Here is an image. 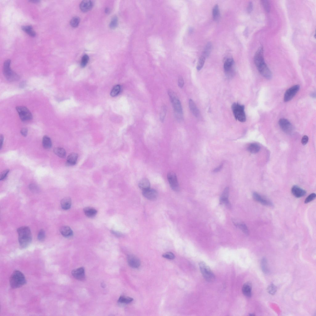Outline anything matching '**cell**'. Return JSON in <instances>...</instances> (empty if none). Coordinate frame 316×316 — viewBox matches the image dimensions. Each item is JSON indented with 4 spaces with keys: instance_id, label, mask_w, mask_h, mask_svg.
Returning a JSON list of instances; mask_svg holds the SVG:
<instances>
[{
    "instance_id": "bcb514c9",
    "label": "cell",
    "mask_w": 316,
    "mask_h": 316,
    "mask_svg": "<svg viewBox=\"0 0 316 316\" xmlns=\"http://www.w3.org/2000/svg\"><path fill=\"white\" fill-rule=\"evenodd\" d=\"M163 257L170 260L174 259L175 258L174 254L171 252H167L163 254Z\"/></svg>"
},
{
    "instance_id": "d590c367",
    "label": "cell",
    "mask_w": 316,
    "mask_h": 316,
    "mask_svg": "<svg viewBox=\"0 0 316 316\" xmlns=\"http://www.w3.org/2000/svg\"><path fill=\"white\" fill-rule=\"evenodd\" d=\"M80 18L79 17H74L71 20L70 22V25L73 27H77L80 23Z\"/></svg>"
},
{
    "instance_id": "603a6c76",
    "label": "cell",
    "mask_w": 316,
    "mask_h": 316,
    "mask_svg": "<svg viewBox=\"0 0 316 316\" xmlns=\"http://www.w3.org/2000/svg\"><path fill=\"white\" fill-rule=\"evenodd\" d=\"M62 208L64 210L70 209L71 205V200L70 198L66 197L63 198L61 202Z\"/></svg>"
},
{
    "instance_id": "ba28073f",
    "label": "cell",
    "mask_w": 316,
    "mask_h": 316,
    "mask_svg": "<svg viewBox=\"0 0 316 316\" xmlns=\"http://www.w3.org/2000/svg\"><path fill=\"white\" fill-rule=\"evenodd\" d=\"M16 110L22 121H29L32 119V114L27 108L23 106H18L16 108Z\"/></svg>"
},
{
    "instance_id": "74e56055",
    "label": "cell",
    "mask_w": 316,
    "mask_h": 316,
    "mask_svg": "<svg viewBox=\"0 0 316 316\" xmlns=\"http://www.w3.org/2000/svg\"><path fill=\"white\" fill-rule=\"evenodd\" d=\"M267 291L270 295H275L277 291V288L273 284H270L267 288Z\"/></svg>"
},
{
    "instance_id": "277c9868",
    "label": "cell",
    "mask_w": 316,
    "mask_h": 316,
    "mask_svg": "<svg viewBox=\"0 0 316 316\" xmlns=\"http://www.w3.org/2000/svg\"><path fill=\"white\" fill-rule=\"evenodd\" d=\"M168 94L177 118L179 119H181L183 116V109L181 103L177 95L171 90H169Z\"/></svg>"
},
{
    "instance_id": "836d02e7",
    "label": "cell",
    "mask_w": 316,
    "mask_h": 316,
    "mask_svg": "<svg viewBox=\"0 0 316 316\" xmlns=\"http://www.w3.org/2000/svg\"><path fill=\"white\" fill-rule=\"evenodd\" d=\"M121 91V86L119 85H116L114 86L111 92V95L114 97L117 96Z\"/></svg>"
},
{
    "instance_id": "3957f363",
    "label": "cell",
    "mask_w": 316,
    "mask_h": 316,
    "mask_svg": "<svg viewBox=\"0 0 316 316\" xmlns=\"http://www.w3.org/2000/svg\"><path fill=\"white\" fill-rule=\"evenodd\" d=\"M26 282L24 274L19 270L15 271L10 278V284L13 289L20 288L26 284Z\"/></svg>"
},
{
    "instance_id": "9a60e30c",
    "label": "cell",
    "mask_w": 316,
    "mask_h": 316,
    "mask_svg": "<svg viewBox=\"0 0 316 316\" xmlns=\"http://www.w3.org/2000/svg\"><path fill=\"white\" fill-rule=\"evenodd\" d=\"M143 195L150 200H155L157 197V192L155 189H150L142 191Z\"/></svg>"
},
{
    "instance_id": "f546056e",
    "label": "cell",
    "mask_w": 316,
    "mask_h": 316,
    "mask_svg": "<svg viewBox=\"0 0 316 316\" xmlns=\"http://www.w3.org/2000/svg\"><path fill=\"white\" fill-rule=\"evenodd\" d=\"M42 145L45 149H49L51 148L52 143L50 138L47 136H44L42 140Z\"/></svg>"
},
{
    "instance_id": "ffe728a7",
    "label": "cell",
    "mask_w": 316,
    "mask_h": 316,
    "mask_svg": "<svg viewBox=\"0 0 316 316\" xmlns=\"http://www.w3.org/2000/svg\"><path fill=\"white\" fill-rule=\"evenodd\" d=\"M78 155L77 153H72L68 157L67 159L66 164L68 165L71 166L76 165L77 163Z\"/></svg>"
},
{
    "instance_id": "4dcf8cb0",
    "label": "cell",
    "mask_w": 316,
    "mask_h": 316,
    "mask_svg": "<svg viewBox=\"0 0 316 316\" xmlns=\"http://www.w3.org/2000/svg\"><path fill=\"white\" fill-rule=\"evenodd\" d=\"M261 268L262 272L265 274H268L269 271L268 268V262L266 258H263L261 261Z\"/></svg>"
},
{
    "instance_id": "4fadbf2b",
    "label": "cell",
    "mask_w": 316,
    "mask_h": 316,
    "mask_svg": "<svg viewBox=\"0 0 316 316\" xmlns=\"http://www.w3.org/2000/svg\"><path fill=\"white\" fill-rule=\"evenodd\" d=\"M71 273L73 277L78 280L83 281L85 279V269L83 267L73 270Z\"/></svg>"
},
{
    "instance_id": "7402d4cb",
    "label": "cell",
    "mask_w": 316,
    "mask_h": 316,
    "mask_svg": "<svg viewBox=\"0 0 316 316\" xmlns=\"http://www.w3.org/2000/svg\"><path fill=\"white\" fill-rule=\"evenodd\" d=\"M189 104L190 110L192 113L195 117H198L200 114V112L194 101L193 100H190Z\"/></svg>"
},
{
    "instance_id": "b9f144b4",
    "label": "cell",
    "mask_w": 316,
    "mask_h": 316,
    "mask_svg": "<svg viewBox=\"0 0 316 316\" xmlns=\"http://www.w3.org/2000/svg\"><path fill=\"white\" fill-rule=\"evenodd\" d=\"M262 3L265 10L267 12H269L270 10V5L269 1L266 0L262 1Z\"/></svg>"
},
{
    "instance_id": "7c38bea8",
    "label": "cell",
    "mask_w": 316,
    "mask_h": 316,
    "mask_svg": "<svg viewBox=\"0 0 316 316\" xmlns=\"http://www.w3.org/2000/svg\"><path fill=\"white\" fill-rule=\"evenodd\" d=\"M253 197L256 201L261 203L263 205L270 206H273V203L271 202L262 197L260 195L257 193H254Z\"/></svg>"
},
{
    "instance_id": "7bdbcfd3",
    "label": "cell",
    "mask_w": 316,
    "mask_h": 316,
    "mask_svg": "<svg viewBox=\"0 0 316 316\" xmlns=\"http://www.w3.org/2000/svg\"><path fill=\"white\" fill-rule=\"evenodd\" d=\"M237 225L240 228L242 232L246 235H248L249 234V231L248 230V229L246 225L242 223L240 224H238Z\"/></svg>"
},
{
    "instance_id": "680465c9",
    "label": "cell",
    "mask_w": 316,
    "mask_h": 316,
    "mask_svg": "<svg viewBox=\"0 0 316 316\" xmlns=\"http://www.w3.org/2000/svg\"><path fill=\"white\" fill-rule=\"evenodd\" d=\"M25 82H22L21 83V84L20 85V87L21 88H23L25 86Z\"/></svg>"
},
{
    "instance_id": "5bb4252c",
    "label": "cell",
    "mask_w": 316,
    "mask_h": 316,
    "mask_svg": "<svg viewBox=\"0 0 316 316\" xmlns=\"http://www.w3.org/2000/svg\"><path fill=\"white\" fill-rule=\"evenodd\" d=\"M234 64V60L232 58L227 59L224 63V70L226 73L229 76H231L232 75L233 67Z\"/></svg>"
},
{
    "instance_id": "d6986e66",
    "label": "cell",
    "mask_w": 316,
    "mask_h": 316,
    "mask_svg": "<svg viewBox=\"0 0 316 316\" xmlns=\"http://www.w3.org/2000/svg\"><path fill=\"white\" fill-rule=\"evenodd\" d=\"M60 232L62 235L65 238H68L72 236L73 232L71 228L68 226H63L60 229Z\"/></svg>"
},
{
    "instance_id": "e0dca14e",
    "label": "cell",
    "mask_w": 316,
    "mask_h": 316,
    "mask_svg": "<svg viewBox=\"0 0 316 316\" xmlns=\"http://www.w3.org/2000/svg\"><path fill=\"white\" fill-rule=\"evenodd\" d=\"M292 194L296 198H299L305 195L306 191L297 186H293L291 189Z\"/></svg>"
},
{
    "instance_id": "6da1fadb",
    "label": "cell",
    "mask_w": 316,
    "mask_h": 316,
    "mask_svg": "<svg viewBox=\"0 0 316 316\" xmlns=\"http://www.w3.org/2000/svg\"><path fill=\"white\" fill-rule=\"evenodd\" d=\"M254 62L259 72L263 77L268 80L272 78V73L265 62L262 47L259 48L256 52Z\"/></svg>"
},
{
    "instance_id": "5b68a950",
    "label": "cell",
    "mask_w": 316,
    "mask_h": 316,
    "mask_svg": "<svg viewBox=\"0 0 316 316\" xmlns=\"http://www.w3.org/2000/svg\"><path fill=\"white\" fill-rule=\"evenodd\" d=\"M11 60H6L3 64V72L4 75L7 80L11 82L17 81L20 78V77L15 72L13 71L10 68Z\"/></svg>"
},
{
    "instance_id": "d6a6232c",
    "label": "cell",
    "mask_w": 316,
    "mask_h": 316,
    "mask_svg": "<svg viewBox=\"0 0 316 316\" xmlns=\"http://www.w3.org/2000/svg\"><path fill=\"white\" fill-rule=\"evenodd\" d=\"M212 15L213 18L214 20L216 21L219 19L220 16V12L219 7L217 5H216L213 7Z\"/></svg>"
},
{
    "instance_id": "681fc988",
    "label": "cell",
    "mask_w": 316,
    "mask_h": 316,
    "mask_svg": "<svg viewBox=\"0 0 316 316\" xmlns=\"http://www.w3.org/2000/svg\"><path fill=\"white\" fill-rule=\"evenodd\" d=\"M178 85L180 88H182L183 87L184 85V81L182 77H179L178 79Z\"/></svg>"
},
{
    "instance_id": "7dc6e473",
    "label": "cell",
    "mask_w": 316,
    "mask_h": 316,
    "mask_svg": "<svg viewBox=\"0 0 316 316\" xmlns=\"http://www.w3.org/2000/svg\"><path fill=\"white\" fill-rule=\"evenodd\" d=\"M29 189L33 192L37 193L39 191V188L35 184H30L29 186Z\"/></svg>"
},
{
    "instance_id": "4316f807",
    "label": "cell",
    "mask_w": 316,
    "mask_h": 316,
    "mask_svg": "<svg viewBox=\"0 0 316 316\" xmlns=\"http://www.w3.org/2000/svg\"><path fill=\"white\" fill-rule=\"evenodd\" d=\"M247 149L248 151L252 153H256L259 151L260 147L258 144L253 143L248 146Z\"/></svg>"
},
{
    "instance_id": "7a4b0ae2",
    "label": "cell",
    "mask_w": 316,
    "mask_h": 316,
    "mask_svg": "<svg viewBox=\"0 0 316 316\" xmlns=\"http://www.w3.org/2000/svg\"><path fill=\"white\" fill-rule=\"evenodd\" d=\"M17 232L20 246L23 249L27 248L32 242V235L31 229L28 227H22L17 229Z\"/></svg>"
},
{
    "instance_id": "f35d334b",
    "label": "cell",
    "mask_w": 316,
    "mask_h": 316,
    "mask_svg": "<svg viewBox=\"0 0 316 316\" xmlns=\"http://www.w3.org/2000/svg\"><path fill=\"white\" fill-rule=\"evenodd\" d=\"M118 25V18L117 17L115 16L112 18V19L110 25V27L112 29H115L117 27Z\"/></svg>"
},
{
    "instance_id": "f1b7e54d",
    "label": "cell",
    "mask_w": 316,
    "mask_h": 316,
    "mask_svg": "<svg viewBox=\"0 0 316 316\" xmlns=\"http://www.w3.org/2000/svg\"><path fill=\"white\" fill-rule=\"evenodd\" d=\"M22 29L29 36L32 37H35L36 36V33L33 31L31 26H24L22 27Z\"/></svg>"
},
{
    "instance_id": "8d00e7d4",
    "label": "cell",
    "mask_w": 316,
    "mask_h": 316,
    "mask_svg": "<svg viewBox=\"0 0 316 316\" xmlns=\"http://www.w3.org/2000/svg\"><path fill=\"white\" fill-rule=\"evenodd\" d=\"M212 48V45L211 43H208L206 45L204 52V54L202 55L204 56L206 58L208 57L211 52Z\"/></svg>"
},
{
    "instance_id": "c3c4849f",
    "label": "cell",
    "mask_w": 316,
    "mask_h": 316,
    "mask_svg": "<svg viewBox=\"0 0 316 316\" xmlns=\"http://www.w3.org/2000/svg\"><path fill=\"white\" fill-rule=\"evenodd\" d=\"M9 170L8 169L4 171L1 173L0 175V180H2L4 179L6 177L7 175L9 174Z\"/></svg>"
},
{
    "instance_id": "db71d44e",
    "label": "cell",
    "mask_w": 316,
    "mask_h": 316,
    "mask_svg": "<svg viewBox=\"0 0 316 316\" xmlns=\"http://www.w3.org/2000/svg\"><path fill=\"white\" fill-rule=\"evenodd\" d=\"M223 167V165L221 164L219 167H218L216 168L215 170H214L213 172H219L221 170V169Z\"/></svg>"
},
{
    "instance_id": "f907efd6",
    "label": "cell",
    "mask_w": 316,
    "mask_h": 316,
    "mask_svg": "<svg viewBox=\"0 0 316 316\" xmlns=\"http://www.w3.org/2000/svg\"><path fill=\"white\" fill-rule=\"evenodd\" d=\"M308 139H309V138H308V136L306 135H305L303 136L301 142L302 144L303 145H306L308 142Z\"/></svg>"
},
{
    "instance_id": "11a10c76",
    "label": "cell",
    "mask_w": 316,
    "mask_h": 316,
    "mask_svg": "<svg viewBox=\"0 0 316 316\" xmlns=\"http://www.w3.org/2000/svg\"><path fill=\"white\" fill-rule=\"evenodd\" d=\"M3 135H1V137H0V147H1V149L2 148V147L3 145Z\"/></svg>"
},
{
    "instance_id": "cb8c5ba5",
    "label": "cell",
    "mask_w": 316,
    "mask_h": 316,
    "mask_svg": "<svg viewBox=\"0 0 316 316\" xmlns=\"http://www.w3.org/2000/svg\"><path fill=\"white\" fill-rule=\"evenodd\" d=\"M84 211L85 215L89 218L94 217L97 213V210L95 209L89 207L84 208Z\"/></svg>"
},
{
    "instance_id": "44dd1931",
    "label": "cell",
    "mask_w": 316,
    "mask_h": 316,
    "mask_svg": "<svg viewBox=\"0 0 316 316\" xmlns=\"http://www.w3.org/2000/svg\"><path fill=\"white\" fill-rule=\"evenodd\" d=\"M252 285L249 282H248L243 285L242 291L244 296L248 297H251L252 294Z\"/></svg>"
},
{
    "instance_id": "484cf974",
    "label": "cell",
    "mask_w": 316,
    "mask_h": 316,
    "mask_svg": "<svg viewBox=\"0 0 316 316\" xmlns=\"http://www.w3.org/2000/svg\"><path fill=\"white\" fill-rule=\"evenodd\" d=\"M139 187L142 191L149 189L150 183L149 180L146 179H142L139 183Z\"/></svg>"
},
{
    "instance_id": "8fae6325",
    "label": "cell",
    "mask_w": 316,
    "mask_h": 316,
    "mask_svg": "<svg viewBox=\"0 0 316 316\" xmlns=\"http://www.w3.org/2000/svg\"><path fill=\"white\" fill-rule=\"evenodd\" d=\"M299 85H295L288 89L284 95V101L287 102L291 100L299 91Z\"/></svg>"
},
{
    "instance_id": "d4e9b609",
    "label": "cell",
    "mask_w": 316,
    "mask_h": 316,
    "mask_svg": "<svg viewBox=\"0 0 316 316\" xmlns=\"http://www.w3.org/2000/svg\"><path fill=\"white\" fill-rule=\"evenodd\" d=\"M229 191L228 187L226 188L224 190L220 199V202L221 204H226L229 202L228 199Z\"/></svg>"
},
{
    "instance_id": "6f0895ef",
    "label": "cell",
    "mask_w": 316,
    "mask_h": 316,
    "mask_svg": "<svg viewBox=\"0 0 316 316\" xmlns=\"http://www.w3.org/2000/svg\"><path fill=\"white\" fill-rule=\"evenodd\" d=\"M29 1L33 3H38L40 1H38V0H32V1Z\"/></svg>"
},
{
    "instance_id": "83f0119b",
    "label": "cell",
    "mask_w": 316,
    "mask_h": 316,
    "mask_svg": "<svg viewBox=\"0 0 316 316\" xmlns=\"http://www.w3.org/2000/svg\"><path fill=\"white\" fill-rule=\"evenodd\" d=\"M54 153L56 155L61 158H64L66 155L65 150L64 148L58 147L55 148L53 150Z\"/></svg>"
},
{
    "instance_id": "e575fe53",
    "label": "cell",
    "mask_w": 316,
    "mask_h": 316,
    "mask_svg": "<svg viewBox=\"0 0 316 316\" xmlns=\"http://www.w3.org/2000/svg\"><path fill=\"white\" fill-rule=\"evenodd\" d=\"M206 58L202 55L199 58L198 62L197 68L198 70H200L204 66Z\"/></svg>"
},
{
    "instance_id": "52a82bcc",
    "label": "cell",
    "mask_w": 316,
    "mask_h": 316,
    "mask_svg": "<svg viewBox=\"0 0 316 316\" xmlns=\"http://www.w3.org/2000/svg\"><path fill=\"white\" fill-rule=\"evenodd\" d=\"M199 265L202 275L205 279L208 282H212L215 279V276L209 267L203 262L199 263Z\"/></svg>"
},
{
    "instance_id": "91938a15",
    "label": "cell",
    "mask_w": 316,
    "mask_h": 316,
    "mask_svg": "<svg viewBox=\"0 0 316 316\" xmlns=\"http://www.w3.org/2000/svg\"><path fill=\"white\" fill-rule=\"evenodd\" d=\"M311 96L312 97H315V93L312 94H311Z\"/></svg>"
},
{
    "instance_id": "ab89813d",
    "label": "cell",
    "mask_w": 316,
    "mask_h": 316,
    "mask_svg": "<svg viewBox=\"0 0 316 316\" xmlns=\"http://www.w3.org/2000/svg\"><path fill=\"white\" fill-rule=\"evenodd\" d=\"M167 107L164 105L162 107L161 111L160 118L161 121L163 122L164 120L167 112Z\"/></svg>"
},
{
    "instance_id": "30bf717a",
    "label": "cell",
    "mask_w": 316,
    "mask_h": 316,
    "mask_svg": "<svg viewBox=\"0 0 316 316\" xmlns=\"http://www.w3.org/2000/svg\"><path fill=\"white\" fill-rule=\"evenodd\" d=\"M167 179L172 189L175 191H178L179 189V184L177 177L175 173L173 172L169 173Z\"/></svg>"
},
{
    "instance_id": "1f68e13d",
    "label": "cell",
    "mask_w": 316,
    "mask_h": 316,
    "mask_svg": "<svg viewBox=\"0 0 316 316\" xmlns=\"http://www.w3.org/2000/svg\"><path fill=\"white\" fill-rule=\"evenodd\" d=\"M133 299L130 297L125 296H120L118 300V302L121 304H128L132 302Z\"/></svg>"
},
{
    "instance_id": "9f6ffc18",
    "label": "cell",
    "mask_w": 316,
    "mask_h": 316,
    "mask_svg": "<svg viewBox=\"0 0 316 316\" xmlns=\"http://www.w3.org/2000/svg\"><path fill=\"white\" fill-rule=\"evenodd\" d=\"M110 9L108 8H107L106 9H105V13H106L107 14H108V13H110Z\"/></svg>"
},
{
    "instance_id": "60d3db41",
    "label": "cell",
    "mask_w": 316,
    "mask_h": 316,
    "mask_svg": "<svg viewBox=\"0 0 316 316\" xmlns=\"http://www.w3.org/2000/svg\"><path fill=\"white\" fill-rule=\"evenodd\" d=\"M89 57L88 55H84L83 56L81 62V66L82 68L84 67L87 65L89 61Z\"/></svg>"
},
{
    "instance_id": "816d5d0a",
    "label": "cell",
    "mask_w": 316,
    "mask_h": 316,
    "mask_svg": "<svg viewBox=\"0 0 316 316\" xmlns=\"http://www.w3.org/2000/svg\"><path fill=\"white\" fill-rule=\"evenodd\" d=\"M28 133V129L26 128H25L22 129L21 131V134H22V136H23L24 137H26L27 136Z\"/></svg>"
},
{
    "instance_id": "ac0fdd59",
    "label": "cell",
    "mask_w": 316,
    "mask_h": 316,
    "mask_svg": "<svg viewBox=\"0 0 316 316\" xmlns=\"http://www.w3.org/2000/svg\"><path fill=\"white\" fill-rule=\"evenodd\" d=\"M93 5V3L92 1L85 0L81 2L80 8L82 12H86L92 9Z\"/></svg>"
},
{
    "instance_id": "9c48e42d",
    "label": "cell",
    "mask_w": 316,
    "mask_h": 316,
    "mask_svg": "<svg viewBox=\"0 0 316 316\" xmlns=\"http://www.w3.org/2000/svg\"><path fill=\"white\" fill-rule=\"evenodd\" d=\"M279 125L284 132L287 134H291L294 131V127L289 120L285 119H281L279 121Z\"/></svg>"
},
{
    "instance_id": "ee69618b",
    "label": "cell",
    "mask_w": 316,
    "mask_h": 316,
    "mask_svg": "<svg viewBox=\"0 0 316 316\" xmlns=\"http://www.w3.org/2000/svg\"><path fill=\"white\" fill-rule=\"evenodd\" d=\"M46 234L45 231L43 229H41L39 232L37 238L40 241L42 242L44 240Z\"/></svg>"
},
{
    "instance_id": "2e32d148",
    "label": "cell",
    "mask_w": 316,
    "mask_h": 316,
    "mask_svg": "<svg viewBox=\"0 0 316 316\" xmlns=\"http://www.w3.org/2000/svg\"><path fill=\"white\" fill-rule=\"evenodd\" d=\"M127 263L130 266L133 268H137L141 265V262L138 258L133 255L127 257Z\"/></svg>"
},
{
    "instance_id": "8992f818",
    "label": "cell",
    "mask_w": 316,
    "mask_h": 316,
    "mask_svg": "<svg viewBox=\"0 0 316 316\" xmlns=\"http://www.w3.org/2000/svg\"><path fill=\"white\" fill-rule=\"evenodd\" d=\"M232 108L233 114L236 120L242 122L246 121V117L244 105L234 103L232 105Z\"/></svg>"
},
{
    "instance_id": "f5cc1de1",
    "label": "cell",
    "mask_w": 316,
    "mask_h": 316,
    "mask_svg": "<svg viewBox=\"0 0 316 316\" xmlns=\"http://www.w3.org/2000/svg\"><path fill=\"white\" fill-rule=\"evenodd\" d=\"M253 9V5L252 3L250 2L249 3V5L247 7V12L248 13H250L252 11Z\"/></svg>"
},
{
    "instance_id": "f6af8a7d",
    "label": "cell",
    "mask_w": 316,
    "mask_h": 316,
    "mask_svg": "<svg viewBox=\"0 0 316 316\" xmlns=\"http://www.w3.org/2000/svg\"><path fill=\"white\" fill-rule=\"evenodd\" d=\"M316 195L315 194L313 193L310 195L305 199V203L307 204L312 201H313L315 198Z\"/></svg>"
}]
</instances>
